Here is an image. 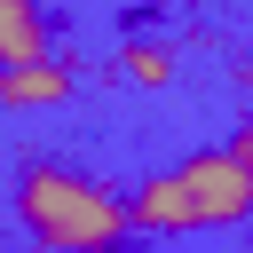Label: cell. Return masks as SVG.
Instances as JSON below:
<instances>
[{
    "label": "cell",
    "instance_id": "6da1fadb",
    "mask_svg": "<svg viewBox=\"0 0 253 253\" xmlns=\"http://www.w3.org/2000/svg\"><path fill=\"white\" fill-rule=\"evenodd\" d=\"M253 213V166L237 150H198L166 174H150L126 198V221L142 237H198V229H237Z\"/></svg>",
    "mask_w": 253,
    "mask_h": 253
},
{
    "label": "cell",
    "instance_id": "277c9868",
    "mask_svg": "<svg viewBox=\"0 0 253 253\" xmlns=\"http://www.w3.org/2000/svg\"><path fill=\"white\" fill-rule=\"evenodd\" d=\"M16 63H47L40 0H0V71H16Z\"/></svg>",
    "mask_w": 253,
    "mask_h": 253
},
{
    "label": "cell",
    "instance_id": "8992f818",
    "mask_svg": "<svg viewBox=\"0 0 253 253\" xmlns=\"http://www.w3.org/2000/svg\"><path fill=\"white\" fill-rule=\"evenodd\" d=\"M229 150H237V158H245V166H253V119H245V126H237V142H229Z\"/></svg>",
    "mask_w": 253,
    "mask_h": 253
},
{
    "label": "cell",
    "instance_id": "5b68a950",
    "mask_svg": "<svg viewBox=\"0 0 253 253\" xmlns=\"http://www.w3.org/2000/svg\"><path fill=\"white\" fill-rule=\"evenodd\" d=\"M119 79H134V87H166V79H174V55H166L158 40H134V47H119Z\"/></svg>",
    "mask_w": 253,
    "mask_h": 253
},
{
    "label": "cell",
    "instance_id": "7a4b0ae2",
    "mask_svg": "<svg viewBox=\"0 0 253 253\" xmlns=\"http://www.w3.org/2000/svg\"><path fill=\"white\" fill-rule=\"evenodd\" d=\"M16 221H24L47 253H119V245L134 237L126 198H119L111 182L79 174V166H55V158H40V166L16 174Z\"/></svg>",
    "mask_w": 253,
    "mask_h": 253
},
{
    "label": "cell",
    "instance_id": "3957f363",
    "mask_svg": "<svg viewBox=\"0 0 253 253\" xmlns=\"http://www.w3.org/2000/svg\"><path fill=\"white\" fill-rule=\"evenodd\" d=\"M0 103H8V111L71 103V71H63V63H16V71H0Z\"/></svg>",
    "mask_w": 253,
    "mask_h": 253
}]
</instances>
